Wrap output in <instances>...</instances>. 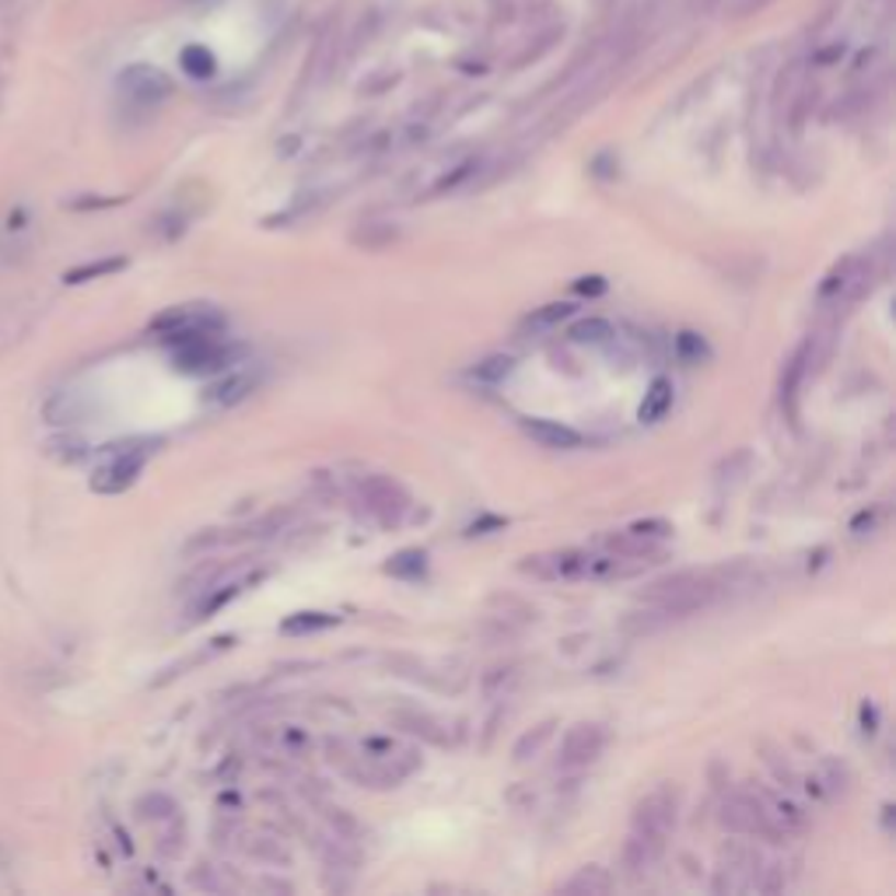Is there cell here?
<instances>
[{
    "mask_svg": "<svg viewBox=\"0 0 896 896\" xmlns=\"http://www.w3.org/2000/svg\"><path fill=\"white\" fill-rule=\"evenodd\" d=\"M154 441H134V445H119L116 452H110L95 476H92V491L99 494H123L127 487H134L137 476L145 473V466L151 459Z\"/></svg>",
    "mask_w": 896,
    "mask_h": 896,
    "instance_id": "cell-1",
    "label": "cell"
},
{
    "mask_svg": "<svg viewBox=\"0 0 896 896\" xmlns=\"http://www.w3.org/2000/svg\"><path fill=\"white\" fill-rule=\"evenodd\" d=\"M722 827L732 830V834H743V837H757V840H770V845H784V837L778 834V827L770 823L767 809L760 805L757 792H732L725 802H722Z\"/></svg>",
    "mask_w": 896,
    "mask_h": 896,
    "instance_id": "cell-2",
    "label": "cell"
},
{
    "mask_svg": "<svg viewBox=\"0 0 896 896\" xmlns=\"http://www.w3.org/2000/svg\"><path fill=\"white\" fill-rule=\"evenodd\" d=\"M676 827V792L673 788H655L634 805L631 816V834L652 840V845L666 848V840Z\"/></svg>",
    "mask_w": 896,
    "mask_h": 896,
    "instance_id": "cell-3",
    "label": "cell"
},
{
    "mask_svg": "<svg viewBox=\"0 0 896 896\" xmlns=\"http://www.w3.org/2000/svg\"><path fill=\"white\" fill-rule=\"evenodd\" d=\"M532 578L543 582H571V578H593L596 575V553L588 550H553V553H536L518 564Z\"/></svg>",
    "mask_w": 896,
    "mask_h": 896,
    "instance_id": "cell-4",
    "label": "cell"
},
{
    "mask_svg": "<svg viewBox=\"0 0 896 896\" xmlns=\"http://www.w3.org/2000/svg\"><path fill=\"white\" fill-rule=\"evenodd\" d=\"M236 357H242V347L221 344L218 336H196L175 347V368L186 375H210L236 365Z\"/></svg>",
    "mask_w": 896,
    "mask_h": 896,
    "instance_id": "cell-5",
    "label": "cell"
},
{
    "mask_svg": "<svg viewBox=\"0 0 896 896\" xmlns=\"http://www.w3.org/2000/svg\"><path fill=\"white\" fill-rule=\"evenodd\" d=\"M760 865L763 858L746 848V845H728L722 848L719 869H714V893H743V889H757L760 880Z\"/></svg>",
    "mask_w": 896,
    "mask_h": 896,
    "instance_id": "cell-6",
    "label": "cell"
},
{
    "mask_svg": "<svg viewBox=\"0 0 896 896\" xmlns=\"http://www.w3.org/2000/svg\"><path fill=\"white\" fill-rule=\"evenodd\" d=\"M357 494L382 526H400L403 515L410 512V494L392 476H365L357 483Z\"/></svg>",
    "mask_w": 896,
    "mask_h": 896,
    "instance_id": "cell-7",
    "label": "cell"
},
{
    "mask_svg": "<svg viewBox=\"0 0 896 896\" xmlns=\"http://www.w3.org/2000/svg\"><path fill=\"white\" fill-rule=\"evenodd\" d=\"M606 749V728L596 722H578L567 728V736L561 743V770H582L588 763H596Z\"/></svg>",
    "mask_w": 896,
    "mask_h": 896,
    "instance_id": "cell-8",
    "label": "cell"
},
{
    "mask_svg": "<svg viewBox=\"0 0 896 896\" xmlns=\"http://www.w3.org/2000/svg\"><path fill=\"white\" fill-rule=\"evenodd\" d=\"M813 365H816V336H805L802 344L795 347V354L784 361V371H781V406H784V414L792 424L799 417V389H802L805 375H809Z\"/></svg>",
    "mask_w": 896,
    "mask_h": 896,
    "instance_id": "cell-9",
    "label": "cell"
},
{
    "mask_svg": "<svg viewBox=\"0 0 896 896\" xmlns=\"http://www.w3.org/2000/svg\"><path fill=\"white\" fill-rule=\"evenodd\" d=\"M119 88L130 102H140V105H158L161 99L172 95V81L161 74L158 67H148V64H137V67L123 70Z\"/></svg>",
    "mask_w": 896,
    "mask_h": 896,
    "instance_id": "cell-10",
    "label": "cell"
},
{
    "mask_svg": "<svg viewBox=\"0 0 896 896\" xmlns=\"http://www.w3.org/2000/svg\"><path fill=\"white\" fill-rule=\"evenodd\" d=\"M760 805L767 809L770 823L778 827V834L788 840V837H795L805 830V813L799 809V805L792 799H784V795H774V792H757Z\"/></svg>",
    "mask_w": 896,
    "mask_h": 896,
    "instance_id": "cell-11",
    "label": "cell"
},
{
    "mask_svg": "<svg viewBox=\"0 0 896 896\" xmlns=\"http://www.w3.org/2000/svg\"><path fill=\"white\" fill-rule=\"evenodd\" d=\"M526 435L532 441H540L543 448H578L582 445V435L575 427H567L561 421H543V417H526L522 421Z\"/></svg>",
    "mask_w": 896,
    "mask_h": 896,
    "instance_id": "cell-12",
    "label": "cell"
},
{
    "mask_svg": "<svg viewBox=\"0 0 896 896\" xmlns=\"http://www.w3.org/2000/svg\"><path fill=\"white\" fill-rule=\"evenodd\" d=\"M256 386H260L256 371H231V375H225L221 382H214L207 389V400L218 403V406H236V403H242L249 397V392H256Z\"/></svg>",
    "mask_w": 896,
    "mask_h": 896,
    "instance_id": "cell-13",
    "label": "cell"
},
{
    "mask_svg": "<svg viewBox=\"0 0 896 896\" xmlns=\"http://www.w3.org/2000/svg\"><path fill=\"white\" fill-rule=\"evenodd\" d=\"M561 893H571V896H602L613 889V875H609L602 865H585L571 875L567 883L558 886Z\"/></svg>",
    "mask_w": 896,
    "mask_h": 896,
    "instance_id": "cell-14",
    "label": "cell"
},
{
    "mask_svg": "<svg viewBox=\"0 0 896 896\" xmlns=\"http://www.w3.org/2000/svg\"><path fill=\"white\" fill-rule=\"evenodd\" d=\"M392 722H397L403 732H410V736H421L424 743H435V746L448 743V732L424 711H397V714H392Z\"/></svg>",
    "mask_w": 896,
    "mask_h": 896,
    "instance_id": "cell-15",
    "label": "cell"
},
{
    "mask_svg": "<svg viewBox=\"0 0 896 896\" xmlns=\"http://www.w3.org/2000/svg\"><path fill=\"white\" fill-rule=\"evenodd\" d=\"M669 406H673V382L669 379H655L648 386V392H644V400H641V410H637V421L641 424H655L669 414Z\"/></svg>",
    "mask_w": 896,
    "mask_h": 896,
    "instance_id": "cell-16",
    "label": "cell"
},
{
    "mask_svg": "<svg viewBox=\"0 0 896 896\" xmlns=\"http://www.w3.org/2000/svg\"><path fill=\"white\" fill-rule=\"evenodd\" d=\"M662 851H666V848H658V845H652V840L631 834V837H627V845H623V869L631 872V875L648 872L658 862V858H662Z\"/></svg>",
    "mask_w": 896,
    "mask_h": 896,
    "instance_id": "cell-17",
    "label": "cell"
},
{
    "mask_svg": "<svg viewBox=\"0 0 896 896\" xmlns=\"http://www.w3.org/2000/svg\"><path fill=\"white\" fill-rule=\"evenodd\" d=\"M386 575L403 578V582H421L427 575V553L424 550H400L397 558H389Z\"/></svg>",
    "mask_w": 896,
    "mask_h": 896,
    "instance_id": "cell-18",
    "label": "cell"
},
{
    "mask_svg": "<svg viewBox=\"0 0 896 896\" xmlns=\"http://www.w3.org/2000/svg\"><path fill=\"white\" fill-rule=\"evenodd\" d=\"M249 582H256V578H245V582H228V585H214V588H204L207 596L200 599V606L193 609V617H196V620H207L210 613H218V609H221L225 602H231V599H236V596L242 593V588H245Z\"/></svg>",
    "mask_w": 896,
    "mask_h": 896,
    "instance_id": "cell-19",
    "label": "cell"
},
{
    "mask_svg": "<svg viewBox=\"0 0 896 896\" xmlns=\"http://www.w3.org/2000/svg\"><path fill=\"white\" fill-rule=\"evenodd\" d=\"M340 623V617H333V613H295V617H288L280 623V631L284 634H315V631H326V627H336Z\"/></svg>",
    "mask_w": 896,
    "mask_h": 896,
    "instance_id": "cell-20",
    "label": "cell"
},
{
    "mask_svg": "<svg viewBox=\"0 0 896 896\" xmlns=\"http://www.w3.org/2000/svg\"><path fill=\"white\" fill-rule=\"evenodd\" d=\"M179 64H183V70L189 78H214V70H218V60H214V53L207 46H186L183 49V57H179Z\"/></svg>",
    "mask_w": 896,
    "mask_h": 896,
    "instance_id": "cell-21",
    "label": "cell"
},
{
    "mask_svg": "<svg viewBox=\"0 0 896 896\" xmlns=\"http://www.w3.org/2000/svg\"><path fill=\"white\" fill-rule=\"evenodd\" d=\"M127 260L123 256H113V260H95V263H84V266H74V271H67L64 280L67 284H84V280H99V277H110L116 271H123Z\"/></svg>",
    "mask_w": 896,
    "mask_h": 896,
    "instance_id": "cell-22",
    "label": "cell"
},
{
    "mask_svg": "<svg viewBox=\"0 0 896 896\" xmlns=\"http://www.w3.org/2000/svg\"><path fill=\"white\" fill-rule=\"evenodd\" d=\"M553 725L558 722H543V725H536L532 732H526L522 739L515 743V749H512V757L518 760V763H526V760H532L536 753H540L543 746H547V739L553 736Z\"/></svg>",
    "mask_w": 896,
    "mask_h": 896,
    "instance_id": "cell-23",
    "label": "cell"
},
{
    "mask_svg": "<svg viewBox=\"0 0 896 896\" xmlns=\"http://www.w3.org/2000/svg\"><path fill=\"white\" fill-rule=\"evenodd\" d=\"M512 371H515L512 357L508 354H494V357H483V361L473 368V379L487 382V386H497V382H505Z\"/></svg>",
    "mask_w": 896,
    "mask_h": 896,
    "instance_id": "cell-24",
    "label": "cell"
},
{
    "mask_svg": "<svg viewBox=\"0 0 896 896\" xmlns=\"http://www.w3.org/2000/svg\"><path fill=\"white\" fill-rule=\"evenodd\" d=\"M571 340L575 344H606V340H613V326L606 319H582L571 326Z\"/></svg>",
    "mask_w": 896,
    "mask_h": 896,
    "instance_id": "cell-25",
    "label": "cell"
},
{
    "mask_svg": "<svg viewBox=\"0 0 896 896\" xmlns=\"http://www.w3.org/2000/svg\"><path fill=\"white\" fill-rule=\"evenodd\" d=\"M400 239V228H392L386 221L379 225H365L361 231H354V245H365V249H382L389 242H397Z\"/></svg>",
    "mask_w": 896,
    "mask_h": 896,
    "instance_id": "cell-26",
    "label": "cell"
},
{
    "mask_svg": "<svg viewBox=\"0 0 896 896\" xmlns=\"http://www.w3.org/2000/svg\"><path fill=\"white\" fill-rule=\"evenodd\" d=\"M571 315H575V305H571V301H553V305H547V309L529 315V326L532 330H550V326H561V322L571 319Z\"/></svg>",
    "mask_w": 896,
    "mask_h": 896,
    "instance_id": "cell-27",
    "label": "cell"
},
{
    "mask_svg": "<svg viewBox=\"0 0 896 896\" xmlns=\"http://www.w3.org/2000/svg\"><path fill=\"white\" fill-rule=\"evenodd\" d=\"M476 169H480V161H476V158L462 161V165H456L452 172H445V175L438 179V183L432 186V196H438V193H448V189H459V186H462L466 179H470V175H473Z\"/></svg>",
    "mask_w": 896,
    "mask_h": 896,
    "instance_id": "cell-28",
    "label": "cell"
},
{
    "mask_svg": "<svg viewBox=\"0 0 896 896\" xmlns=\"http://www.w3.org/2000/svg\"><path fill=\"white\" fill-rule=\"evenodd\" d=\"M676 354L684 357V361H690V365L704 361V357H708L704 336H697V333H679V336H676Z\"/></svg>",
    "mask_w": 896,
    "mask_h": 896,
    "instance_id": "cell-29",
    "label": "cell"
},
{
    "mask_svg": "<svg viewBox=\"0 0 896 896\" xmlns=\"http://www.w3.org/2000/svg\"><path fill=\"white\" fill-rule=\"evenodd\" d=\"M515 679H518V666H497V669H491L487 676H483V693L497 697L501 690H508Z\"/></svg>",
    "mask_w": 896,
    "mask_h": 896,
    "instance_id": "cell-30",
    "label": "cell"
},
{
    "mask_svg": "<svg viewBox=\"0 0 896 896\" xmlns=\"http://www.w3.org/2000/svg\"><path fill=\"white\" fill-rule=\"evenodd\" d=\"M631 529L637 536H644V540H655V543H662L673 532V526L666 522V518H644V522H634Z\"/></svg>",
    "mask_w": 896,
    "mask_h": 896,
    "instance_id": "cell-31",
    "label": "cell"
},
{
    "mask_svg": "<svg viewBox=\"0 0 896 896\" xmlns=\"http://www.w3.org/2000/svg\"><path fill=\"white\" fill-rule=\"evenodd\" d=\"M816 784H827L830 792H845V784H848V770H845V763L823 760V781H816Z\"/></svg>",
    "mask_w": 896,
    "mask_h": 896,
    "instance_id": "cell-32",
    "label": "cell"
},
{
    "mask_svg": "<svg viewBox=\"0 0 896 896\" xmlns=\"http://www.w3.org/2000/svg\"><path fill=\"white\" fill-rule=\"evenodd\" d=\"M763 749H767V757H763V760H767V767H770V770H774V778H778L781 784H795L799 778H795L792 763H788V760H781V753H774V749H770L767 743H763Z\"/></svg>",
    "mask_w": 896,
    "mask_h": 896,
    "instance_id": "cell-33",
    "label": "cell"
},
{
    "mask_svg": "<svg viewBox=\"0 0 896 896\" xmlns=\"http://www.w3.org/2000/svg\"><path fill=\"white\" fill-rule=\"evenodd\" d=\"M326 816H330V823H333L336 837H357V823H354L344 809H330Z\"/></svg>",
    "mask_w": 896,
    "mask_h": 896,
    "instance_id": "cell-34",
    "label": "cell"
},
{
    "mask_svg": "<svg viewBox=\"0 0 896 896\" xmlns=\"http://www.w3.org/2000/svg\"><path fill=\"white\" fill-rule=\"evenodd\" d=\"M575 291H578V295H602V291H606V280H602V277H582V280L575 284Z\"/></svg>",
    "mask_w": 896,
    "mask_h": 896,
    "instance_id": "cell-35",
    "label": "cell"
},
{
    "mask_svg": "<svg viewBox=\"0 0 896 896\" xmlns=\"http://www.w3.org/2000/svg\"><path fill=\"white\" fill-rule=\"evenodd\" d=\"M487 529H505V518H497V515L480 518V522H473V526H470V536H483Z\"/></svg>",
    "mask_w": 896,
    "mask_h": 896,
    "instance_id": "cell-36",
    "label": "cell"
},
{
    "mask_svg": "<svg viewBox=\"0 0 896 896\" xmlns=\"http://www.w3.org/2000/svg\"><path fill=\"white\" fill-rule=\"evenodd\" d=\"M845 49H848L845 43H834L830 49L816 53V57H813V64H834V60H840V57H845Z\"/></svg>",
    "mask_w": 896,
    "mask_h": 896,
    "instance_id": "cell-37",
    "label": "cell"
},
{
    "mask_svg": "<svg viewBox=\"0 0 896 896\" xmlns=\"http://www.w3.org/2000/svg\"><path fill=\"white\" fill-rule=\"evenodd\" d=\"M862 722H865V732L872 736V732H875V708H872V704L862 708Z\"/></svg>",
    "mask_w": 896,
    "mask_h": 896,
    "instance_id": "cell-38",
    "label": "cell"
}]
</instances>
